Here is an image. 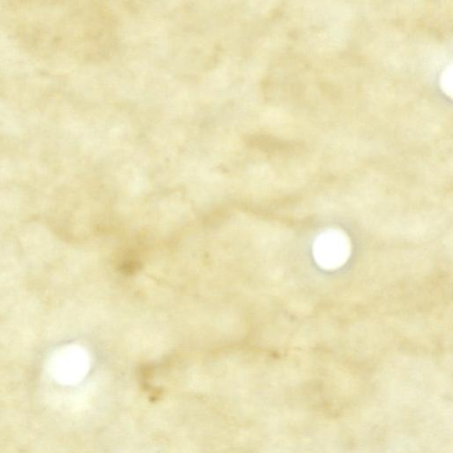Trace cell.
Masks as SVG:
<instances>
[{
    "label": "cell",
    "mask_w": 453,
    "mask_h": 453,
    "mask_svg": "<svg viewBox=\"0 0 453 453\" xmlns=\"http://www.w3.org/2000/svg\"><path fill=\"white\" fill-rule=\"evenodd\" d=\"M442 86L445 92L447 93L450 97H452V74L451 71L445 72L443 74L442 79Z\"/></svg>",
    "instance_id": "2"
},
{
    "label": "cell",
    "mask_w": 453,
    "mask_h": 453,
    "mask_svg": "<svg viewBox=\"0 0 453 453\" xmlns=\"http://www.w3.org/2000/svg\"><path fill=\"white\" fill-rule=\"evenodd\" d=\"M314 257L325 270L341 268L351 255V242L341 230H328L318 236L314 243Z\"/></svg>",
    "instance_id": "1"
}]
</instances>
